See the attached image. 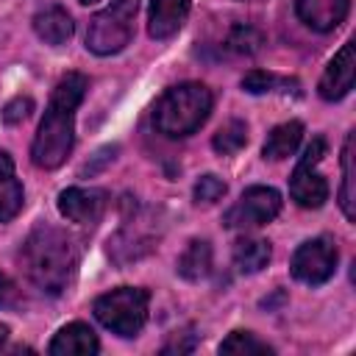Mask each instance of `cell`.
Returning <instances> with one entry per match:
<instances>
[{
    "mask_svg": "<svg viewBox=\"0 0 356 356\" xmlns=\"http://www.w3.org/2000/svg\"><path fill=\"white\" fill-rule=\"evenodd\" d=\"M86 89H89L86 75L67 72L50 92L44 117L31 145V161L39 170H56L70 159L75 145V111L83 103Z\"/></svg>",
    "mask_w": 356,
    "mask_h": 356,
    "instance_id": "6da1fadb",
    "label": "cell"
},
{
    "mask_svg": "<svg viewBox=\"0 0 356 356\" xmlns=\"http://www.w3.org/2000/svg\"><path fill=\"white\" fill-rule=\"evenodd\" d=\"M19 261H22L28 281L39 292L61 295L78 270V248L67 231H61L50 222H39L25 236Z\"/></svg>",
    "mask_w": 356,
    "mask_h": 356,
    "instance_id": "7a4b0ae2",
    "label": "cell"
},
{
    "mask_svg": "<svg viewBox=\"0 0 356 356\" xmlns=\"http://www.w3.org/2000/svg\"><path fill=\"white\" fill-rule=\"evenodd\" d=\"M211 106H214V95L206 83L184 81L164 89V95L156 100L153 125L159 134L170 139H184L209 120Z\"/></svg>",
    "mask_w": 356,
    "mask_h": 356,
    "instance_id": "3957f363",
    "label": "cell"
},
{
    "mask_svg": "<svg viewBox=\"0 0 356 356\" xmlns=\"http://www.w3.org/2000/svg\"><path fill=\"white\" fill-rule=\"evenodd\" d=\"M150 309V292L142 286H117L106 295H100L92 306L95 320L108 328L117 337H136L147 323Z\"/></svg>",
    "mask_w": 356,
    "mask_h": 356,
    "instance_id": "277c9868",
    "label": "cell"
},
{
    "mask_svg": "<svg viewBox=\"0 0 356 356\" xmlns=\"http://www.w3.org/2000/svg\"><path fill=\"white\" fill-rule=\"evenodd\" d=\"M139 11V0H111L106 8L92 14L86 28V50L95 56L120 53L134 36V19Z\"/></svg>",
    "mask_w": 356,
    "mask_h": 356,
    "instance_id": "5b68a950",
    "label": "cell"
},
{
    "mask_svg": "<svg viewBox=\"0 0 356 356\" xmlns=\"http://www.w3.org/2000/svg\"><path fill=\"white\" fill-rule=\"evenodd\" d=\"M281 203L284 200H281V192L278 189L256 184V186H248L239 195V200L225 211L222 222L228 228H239V231L256 228V225H264V222L275 220L281 214Z\"/></svg>",
    "mask_w": 356,
    "mask_h": 356,
    "instance_id": "8992f818",
    "label": "cell"
},
{
    "mask_svg": "<svg viewBox=\"0 0 356 356\" xmlns=\"http://www.w3.org/2000/svg\"><path fill=\"white\" fill-rule=\"evenodd\" d=\"M337 270V248L328 236H314L306 239L303 245L295 248L292 261H289V273L295 281L309 284V286H320L325 284Z\"/></svg>",
    "mask_w": 356,
    "mask_h": 356,
    "instance_id": "52a82bcc",
    "label": "cell"
},
{
    "mask_svg": "<svg viewBox=\"0 0 356 356\" xmlns=\"http://www.w3.org/2000/svg\"><path fill=\"white\" fill-rule=\"evenodd\" d=\"M108 206V192L97 186H67L58 195V211L70 222L78 225H92L103 217Z\"/></svg>",
    "mask_w": 356,
    "mask_h": 356,
    "instance_id": "ba28073f",
    "label": "cell"
},
{
    "mask_svg": "<svg viewBox=\"0 0 356 356\" xmlns=\"http://www.w3.org/2000/svg\"><path fill=\"white\" fill-rule=\"evenodd\" d=\"M353 78H356V56H353V42H345L339 47V53L328 61L320 83H317V92L323 100L334 103V100H342L350 89H353Z\"/></svg>",
    "mask_w": 356,
    "mask_h": 356,
    "instance_id": "9c48e42d",
    "label": "cell"
},
{
    "mask_svg": "<svg viewBox=\"0 0 356 356\" xmlns=\"http://www.w3.org/2000/svg\"><path fill=\"white\" fill-rule=\"evenodd\" d=\"M314 167L317 164H309L300 159L289 175V197L300 209H320L328 200V184Z\"/></svg>",
    "mask_w": 356,
    "mask_h": 356,
    "instance_id": "30bf717a",
    "label": "cell"
},
{
    "mask_svg": "<svg viewBox=\"0 0 356 356\" xmlns=\"http://www.w3.org/2000/svg\"><path fill=\"white\" fill-rule=\"evenodd\" d=\"M350 0H295V14L312 31L328 33L345 22Z\"/></svg>",
    "mask_w": 356,
    "mask_h": 356,
    "instance_id": "8fae6325",
    "label": "cell"
},
{
    "mask_svg": "<svg viewBox=\"0 0 356 356\" xmlns=\"http://www.w3.org/2000/svg\"><path fill=\"white\" fill-rule=\"evenodd\" d=\"M189 8L192 3L189 0H150V8H147V33L153 39H170L175 36L186 17H189Z\"/></svg>",
    "mask_w": 356,
    "mask_h": 356,
    "instance_id": "7c38bea8",
    "label": "cell"
},
{
    "mask_svg": "<svg viewBox=\"0 0 356 356\" xmlns=\"http://www.w3.org/2000/svg\"><path fill=\"white\" fill-rule=\"evenodd\" d=\"M31 22H33V33H36L44 44H53V47L70 42L72 33H75V22H72L70 11H67L64 6H58V3L42 6V8L33 14Z\"/></svg>",
    "mask_w": 356,
    "mask_h": 356,
    "instance_id": "4fadbf2b",
    "label": "cell"
},
{
    "mask_svg": "<svg viewBox=\"0 0 356 356\" xmlns=\"http://www.w3.org/2000/svg\"><path fill=\"white\" fill-rule=\"evenodd\" d=\"M97 350L100 339L86 323H67L47 345V353L53 356H95Z\"/></svg>",
    "mask_w": 356,
    "mask_h": 356,
    "instance_id": "5bb4252c",
    "label": "cell"
},
{
    "mask_svg": "<svg viewBox=\"0 0 356 356\" xmlns=\"http://www.w3.org/2000/svg\"><path fill=\"white\" fill-rule=\"evenodd\" d=\"M22 203H25V192L14 172V159L6 150H0V222L14 220Z\"/></svg>",
    "mask_w": 356,
    "mask_h": 356,
    "instance_id": "9a60e30c",
    "label": "cell"
},
{
    "mask_svg": "<svg viewBox=\"0 0 356 356\" xmlns=\"http://www.w3.org/2000/svg\"><path fill=\"white\" fill-rule=\"evenodd\" d=\"M303 139V122L300 120H289V122H281L275 125L267 139H264V147H261V156L264 159H273V161H281V159H289L298 145Z\"/></svg>",
    "mask_w": 356,
    "mask_h": 356,
    "instance_id": "2e32d148",
    "label": "cell"
},
{
    "mask_svg": "<svg viewBox=\"0 0 356 356\" xmlns=\"http://www.w3.org/2000/svg\"><path fill=\"white\" fill-rule=\"evenodd\" d=\"M175 270L184 281H192V284L209 278V273H211V245L206 239H192L184 248V253L178 256Z\"/></svg>",
    "mask_w": 356,
    "mask_h": 356,
    "instance_id": "e0dca14e",
    "label": "cell"
},
{
    "mask_svg": "<svg viewBox=\"0 0 356 356\" xmlns=\"http://www.w3.org/2000/svg\"><path fill=\"white\" fill-rule=\"evenodd\" d=\"M270 256H273V250H270V242L267 239H250V236H245V239H236L234 242V264L245 275H253V273L264 270L270 264Z\"/></svg>",
    "mask_w": 356,
    "mask_h": 356,
    "instance_id": "ac0fdd59",
    "label": "cell"
},
{
    "mask_svg": "<svg viewBox=\"0 0 356 356\" xmlns=\"http://www.w3.org/2000/svg\"><path fill=\"white\" fill-rule=\"evenodd\" d=\"M356 175H353V134L345 136L342 145V186H339V206L348 220H356Z\"/></svg>",
    "mask_w": 356,
    "mask_h": 356,
    "instance_id": "d6986e66",
    "label": "cell"
},
{
    "mask_svg": "<svg viewBox=\"0 0 356 356\" xmlns=\"http://www.w3.org/2000/svg\"><path fill=\"white\" fill-rule=\"evenodd\" d=\"M261 44H264V33L256 25H248V22L231 25V31L225 36V47L231 53H239V56H253V53L261 50Z\"/></svg>",
    "mask_w": 356,
    "mask_h": 356,
    "instance_id": "ffe728a7",
    "label": "cell"
},
{
    "mask_svg": "<svg viewBox=\"0 0 356 356\" xmlns=\"http://www.w3.org/2000/svg\"><path fill=\"white\" fill-rule=\"evenodd\" d=\"M245 145H248V125H245L242 120H228V122L214 134V139H211V147H214V153H220V156H234V153H239Z\"/></svg>",
    "mask_w": 356,
    "mask_h": 356,
    "instance_id": "44dd1931",
    "label": "cell"
},
{
    "mask_svg": "<svg viewBox=\"0 0 356 356\" xmlns=\"http://www.w3.org/2000/svg\"><path fill=\"white\" fill-rule=\"evenodd\" d=\"M220 353H245L248 356V353H273V348L250 331H231L220 342Z\"/></svg>",
    "mask_w": 356,
    "mask_h": 356,
    "instance_id": "7402d4cb",
    "label": "cell"
},
{
    "mask_svg": "<svg viewBox=\"0 0 356 356\" xmlns=\"http://www.w3.org/2000/svg\"><path fill=\"white\" fill-rule=\"evenodd\" d=\"M225 192H228L225 181H222V178H217L214 172H206V175H200V178L195 181L192 197H195V203L211 206V203H217V200H220V197H222Z\"/></svg>",
    "mask_w": 356,
    "mask_h": 356,
    "instance_id": "603a6c76",
    "label": "cell"
},
{
    "mask_svg": "<svg viewBox=\"0 0 356 356\" xmlns=\"http://www.w3.org/2000/svg\"><path fill=\"white\" fill-rule=\"evenodd\" d=\"M275 86H289V81H281V78H275V75L267 72V70H250V72L242 78V89L250 92V95L275 92Z\"/></svg>",
    "mask_w": 356,
    "mask_h": 356,
    "instance_id": "cb8c5ba5",
    "label": "cell"
},
{
    "mask_svg": "<svg viewBox=\"0 0 356 356\" xmlns=\"http://www.w3.org/2000/svg\"><path fill=\"white\" fill-rule=\"evenodd\" d=\"M31 111H33V100H31L28 95H17L14 100H8V103L3 106L0 117H3L6 125H17V122H22Z\"/></svg>",
    "mask_w": 356,
    "mask_h": 356,
    "instance_id": "d4e9b609",
    "label": "cell"
},
{
    "mask_svg": "<svg viewBox=\"0 0 356 356\" xmlns=\"http://www.w3.org/2000/svg\"><path fill=\"white\" fill-rule=\"evenodd\" d=\"M8 295H11V281H8V278L0 273V306L8 300Z\"/></svg>",
    "mask_w": 356,
    "mask_h": 356,
    "instance_id": "484cf974",
    "label": "cell"
},
{
    "mask_svg": "<svg viewBox=\"0 0 356 356\" xmlns=\"http://www.w3.org/2000/svg\"><path fill=\"white\" fill-rule=\"evenodd\" d=\"M6 339H8V325H0V348L6 345Z\"/></svg>",
    "mask_w": 356,
    "mask_h": 356,
    "instance_id": "4316f807",
    "label": "cell"
},
{
    "mask_svg": "<svg viewBox=\"0 0 356 356\" xmlns=\"http://www.w3.org/2000/svg\"><path fill=\"white\" fill-rule=\"evenodd\" d=\"M81 6H92V3H97V0H78Z\"/></svg>",
    "mask_w": 356,
    "mask_h": 356,
    "instance_id": "83f0119b",
    "label": "cell"
}]
</instances>
